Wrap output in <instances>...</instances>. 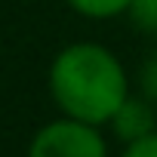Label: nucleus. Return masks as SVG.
I'll return each mask as SVG.
<instances>
[{"label":"nucleus","instance_id":"nucleus-5","mask_svg":"<svg viewBox=\"0 0 157 157\" xmlns=\"http://www.w3.org/2000/svg\"><path fill=\"white\" fill-rule=\"evenodd\" d=\"M129 19H132V25H136L139 31L157 34V0H132Z\"/></svg>","mask_w":157,"mask_h":157},{"label":"nucleus","instance_id":"nucleus-1","mask_svg":"<svg viewBox=\"0 0 157 157\" xmlns=\"http://www.w3.org/2000/svg\"><path fill=\"white\" fill-rule=\"evenodd\" d=\"M49 96L65 117L108 126L129 99V74L117 52L102 43L77 40L62 46L49 62Z\"/></svg>","mask_w":157,"mask_h":157},{"label":"nucleus","instance_id":"nucleus-3","mask_svg":"<svg viewBox=\"0 0 157 157\" xmlns=\"http://www.w3.org/2000/svg\"><path fill=\"white\" fill-rule=\"evenodd\" d=\"M108 129H111V136H114L120 145H129V142H136V139L154 132V129H157V117H154L151 99H136V96H129V99L117 108V114L108 120Z\"/></svg>","mask_w":157,"mask_h":157},{"label":"nucleus","instance_id":"nucleus-7","mask_svg":"<svg viewBox=\"0 0 157 157\" xmlns=\"http://www.w3.org/2000/svg\"><path fill=\"white\" fill-rule=\"evenodd\" d=\"M139 86H142V96H145V99L157 102V56H151V59L142 65V71H139Z\"/></svg>","mask_w":157,"mask_h":157},{"label":"nucleus","instance_id":"nucleus-2","mask_svg":"<svg viewBox=\"0 0 157 157\" xmlns=\"http://www.w3.org/2000/svg\"><path fill=\"white\" fill-rule=\"evenodd\" d=\"M25 157H111V151L102 126L62 114L31 136Z\"/></svg>","mask_w":157,"mask_h":157},{"label":"nucleus","instance_id":"nucleus-6","mask_svg":"<svg viewBox=\"0 0 157 157\" xmlns=\"http://www.w3.org/2000/svg\"><path fill=\"white\" fill-rule=\"evenodd\" d=\"M120 157H157V129L136 139V142H129V145H123Z\"/></svg>","mask_w":157,"mask_h":157},{"label":"nucleus","instance_id":"nucleus-4","mask_svg":"<svg viewBox=\"0 0 157 157\" xmlns=\"http://www.w3.org/2000/svg\"><path fill=\"white\" fill-rule=\"evenodd\" d=\"M68 10L83 16L90 22H111L117 16H129L132 0H65Z\"/></svg>","mask_w":157,"mask_h":157}]
</instances>
